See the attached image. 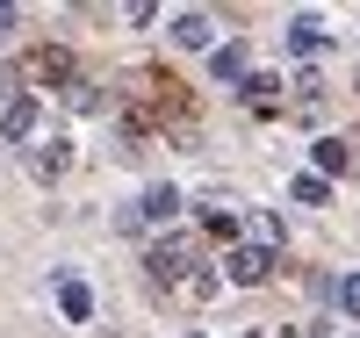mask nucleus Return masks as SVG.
I'll list each match as a JSON object with an SVG mask.
<instances>
[{
	"mask_svg": "<svg viewBox=\"0 0 360 338\" xmlns=\"http://www.w3.org/2000/svg\"><path fill=\"white\" fill-rule=\"evenodd\" d=\"M173 209H180V188H152L144 195V216H173Z\"/></svg>",
	"mask_w": 360,
	"mask_h": 338,
	"instance_id": "6",
	"label": "nucleus"
},
{
	"mask_svg": "<svg viewBox=\"0 0 360 338\" xmlns=\"http://www.w3.org/2000/svg\"><path fill=\"white\" fill-rule=\"evenodd\" d=\"M65 317H94V295H86L79 281H65Z\"/></svg>",
	"mask_w": 360,
	"mask_h": 338,
	"instance_id": "7",
	"label": "nucleus"
},
{
	"mask_svg": "<svg viewBox=\"0 0 360 338\" xmlns=\"http://www.w3.org/2000/svg\"><path fill=\"white\" fill-rule=\"evenodd\" d=\"M339 302H346V310H353V317H360V273H353V281H346V288H339Z\"/></svg>",
	"mask_w": 360,
	"mask_h": 338,
	"instance_id": "9",
	"label": "nucleus"
},
{
	"mask_svg": "<svg viewBox=\"0 0 360 338\" xmlns=\"http://www.w3.org/2000/svg\"><path fill=\"white\" fill-rule=\"evenodd\" d=\"M317 166H324V173H346V166H353V151H346L339 137H324V144H317Z\"/></svg>",
	"mask_w": 360,
	"mask_h": 338,
	"instance_id": "5",
	"label": "nucleus"
},
{
	"mask_svg": "<svg viewBox=\"0 0 360 338\" xmlns=\"http://www.w3.org/2000/svg\"><path fill=\"white\" fill-rule=\"evenodd\" d=\"M266 266H274V259H266L259 245H238V252H231V281H245V288H252V281H266Z\"/></svg>",
	"mask_w": 360,
	"mask_h": 338,
	"instance_id": "1",
	"label": "nucleus"
},
{
	"mask_svg": "<svg viewBox=\"0 0 360 338\" xmlns=\"http://www.w3.org/2000/svg\"><path fill=\"white\" fill-rule=\"evenodd\" d=\"M37 130V101H8V115H0V137H29Z\"/></svg>",
	"mask_w": 360,
	"mask_h": 338,
	"instance_id": "3",
	"label": "nucleus"
},
{
	"mask_svg": "<svg viewBox=\"0 0 360 338\" xmlns=\"http://www.w3.org/2000/svg\"><path fill=\"white\" fill-rule=\"evenodd\" d=\"M324 44V22L317 15H295V29H288V51H317Z\"/></svg>",
	"mask_w": 360,
	"mask_h": 338,
	"instance_id": "4",
	"label": "nucleus"
},
{
	"mask_svg": "<svg viewBox=\"0 0 360 338\" xmlns=\"http://www.w3.org/2000/svg\"><path fill=\"white\" fill-rule=\"evenodd\" d=\"M209 29H217L209 15H173V44H188V51H202V44H209Z\"/></svg>",
	"mask_w": 360,
	"mask_h": 338,
	"instance_id": "2",
	"label": "nucleus"
},
{
	"mask_svg": "<svg viewBox=\"0 0 360 338\" xmlns=\"http://www.w3.org/2000/svg\"><path fill=\"white\" fill-rule=\"evenodd\" d=\"M15 37V8H0V44H8Z\"/></svg>",
	"mask_w": 360,
	"mask_h": 338,
	"instance_id": "10",
	"label": "nucleus"
},
{
	"mask_svg": "<svg viewBox=\"0 0 360 338\" xmlns=\"http://www.w3.org/2000/svg\"><path fill=\"white\" fill-rule=\"evenodd\" d=\"M238 72H245V51H238V44L217 51V79H238Z\"/></svg>",
	"mask_w": 360,
	"mask_h": 338,
	"instance_id": "8",
	"label": "nucleus"
}]
</instances>
